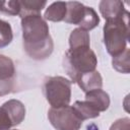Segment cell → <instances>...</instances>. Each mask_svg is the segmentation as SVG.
<instances>
[{"label":"cell","mask_w":130,"mask_h":130,"mask_svg":"<svg viewBox=\"0 0 130 130\" xmlns=\"http://www.w3.org/2000/svg\"><path fill=\"white\" fill-rule=\"evenodd\" d=\"M98 59L90 47L69 49L63 59V67L74 83L81 74L94 71Z\"/></svg>","instance_id":"obj_3"},{"label":"cell","mask_w":130,"mask_h":130,"mask_svg":"<svg viewBox=\"0 0 130 130\" xmlns=\"http://www.w3.org/2000/svg\"><path fill=\"white\" fill-rule=\"evenodd\" d=\"M15 67L13 61L0 54V96L6 95L14 89Z\"/></svg>","instance_id":"obj_6"},{"label":"cell","mask_w":130,"mask_h":130,"mask_svg":"<svg viewBox=\"0 0 130 130\" xmlns=\"http://www.w3.org/2000/svg\"><path fill=\"white\" fill-rule=\"evenodd\" d=\"M73 111L75 112V114L77 115V117L83 122L84 120L87 119H93L100 116V112H98L95 110V108L93 106H91L88 102L86 101H76L73 106H71Z\"/></svg>","instance_id":"obj_13"},{"label":"cell","mask_w":130,"mask_h":130,"mask_svg":"<svg viewBox=\"0 0 130 130\" xmlns=\"http://www.w3.org/2000/svg\"><path fill=\"white\" fill-rule=\"evenodd\" d=\"M0 12L7 15H11V16L19 15L20 13L19 1H16V0L0 1Z\"/></svg>","instance_id":"obj_19"},{"label":"cell","mask_w":130,"mask_h":130,"mask_svg":"<svg viewBox=\"0 0 130 130\" xmlns=\"http://www.w3.org/2000/svg\"><path fill=\"white\" fill-rule=\"evenodd\" d=\"M129 56H130V50L128 48H126V50L113 57L112 59V65H113V68L120 72V73H125V74H128L130 72V62H129Z\"/></svg>","instance_id":"obj_17"},{"label":"cell","mask_w":130,"mask_h":130,"mask_svg":"<svg viewBox=\"0 0 130 130\" xmlns=\"http://www.w3.org/2000/svg\"><path fill=\"white\" fill-rule=\"evenodd\" d=\"M78 84V86L84 91H90L93 89H99L102 88L103 86V77L101 75V73L96 70L91 71V72H87L84 74H81L77 79L76 82Z\"/></svg>","instance_id":"obj_8"},{"label":"cell","mask_w":130,"mask_h":130,"mask_svg":"<svg viewBox=\"0 0 130 130\" xmlns=\"http://www.w3.org/2000/svg\"><path fill=\"white\" fill-rule=\"evenodd\" d=\"M21 18L23 49L34 60H45L51 56L54 43L49 25L41 14H28Z\"/></svg>","instance_id":"obj_1"},{"label":"cell","mask_w":130,"mask_h":130,"mask_svg":"<svg viewBox=\"0 0 130 130\" xmlns=\"http://www.w3.org/2000/svg\"><path fill=\"white\" fill-rule=\"evenodd\" d=\"M8 112L13 126L19 125L25 118V107L18 100H9L2 105Z\"/></svg>","instance_id":"obj_10"},{"label":"cell","mask_w":130,"mask_h":130,"mask_svg":"<svg viewBox=\"0 0 130 130\" xmlns=\"http://www.w3.org/2000/svg\"><path fill=\"white\" fill-rule=\"evenodd\" d=\"M48 119L56 130H79L82 125L71 106L51 108L48 111Z\"/></svg>","instance_id":"obj_5"},{"label":"cell","mask_w":130,"mask_h":130,"mask_svg":"<svg viewBox=\"0 0 130 130\" xmlns=\"http://www.w3.org/2000/svg\"><path fill=\"white\" fill-rule=\"evenodd\" d=\"M13 127L11 118L3 106L0 107V130H9Z\"/></svg>","instance_id":"obj_20"},{"label":"cell","mask_w":130,"mask_h":130,"mask_svg":"<svg viewBox=\"0 0 130 130\" xmlns=\"http://www.w3.org/2000/svg\"><path fill=\"white\" fill-rule=\"evenodd\" d=\"M100 23V17L98 15V13L95 12V10L92 7H88L85 6V11H84V15L82 17L81 22L79 23V27L88 31L93 29L94 27H96Z\"/></svg>","instance_id":"obj_16"},{"label":"cell","mask_w":130,"mask_h":130,"mask_svg":"<svg viewBox=\"0 0 130 130\" xmlns=\"http://www.w3.org/2000/svg\"><path fill=\"white\" fill-rule=\"evenodd\" d=\"M90 38L88 31L77 27L73 29L69 36V46L70 49L81 48V47H90Z\"/></svg>","instance_id":"obj_14"},{"label":"cell","mask_w":130,"mask_h":130,"mask_svg":"<svg viewBox=\"0 0 130 130\" xmlns=\"http://www.w3.org/2000/svg\"><path fill=\"white\" fill-rule=\"evenodd\" d=\"M66 2L57 1L49 5L44 13V19L54 22L63 21L66 15Z\"/></svg>","instance_id":"obj_12"},{"label":"cell","mask_w":130,"mask_h":130,"mask_svg":"<svg viewBox=\"0 0 130 130\" xmlns=\"http://www.w3.org/2000/svg\"><path fill=\"white\" fill-rule=\"evenodd\" d=\"M85 101L95 108L98 112H105L110 106V95L102 88L85 92Z\"/></svg>","instance_id":"obj_9"},{"label":"cell","mask_w":130,"mask_h":130,"mask_svg":"<svg viewBox=\"0 0 130 130\" xmlns=\"http://www.w3.org/2000/svg\"><path fill=\"white\" fill-rule=\"evenodd\" d=\"M109 130H130V119L128 117L115 121Z\"/></svg>","instance_id":"obj_21"},{"label":"cell","mask_w":130,"mask_h":130,"mask_svg":"<svg viewBox=\"0 0 130 130\" xmlns=\"http://www.w3.org/2000/svg\"><path fill=\"white\" fill-rule=\"evenodd\" d=\"M13 39V31L9 22L0 19V49L8 46Z\"/></svg>","instance_id":"obj_18"},{"label":"cell","mask_w":130,"mask_h":130,"mask_svg":"<svg viewBox=\"0 0 130 130\" xmlns=\"http://www.w3.org/2000/svg\"><path fill=\"white\" fill-rule=\"evenodd\" d=\"M19 4H20L19 16L22 17L28 14H41V11L47 5V1L22 0V1H19Z\"/></svg>","instance_id":"obj_15"},{"label":"cell","mask_w":130,"mask_h":130,"mask_svg":"<svg viewBox=\"0 0 130 130\" xmlns=\"http://www.w3.org/2000/svg\"><path fill=\"white\" fill-rule=\"evenodd\" d=\"M66 8H67L66 15L63 21H65L66 23L79 25L84 15L85 6L80 2L71 1V2H66Z\"/></svg>","instance_id":"obj_11"},{"label":"cell","mask_w":130,"mask_h":130,"mask_svg":"<svg viewBox=\"0 0 130 130\" xmlns=\"http://www.w3.org/2000/svg\"><path fill=\"white\" fill-rule=\"evenodd\" d=\"M99 8L106 21L119 18L127 11L124 7V3L119 0H103L100 2Z\"/></svg>","instance_id":"obj_7"},{"label":"cell","mask_w":130,"mask_h":130,"mask_svg":"<svg viewBox=\"0 0 130 130\" xmlns=\"http://www.w3.org/2000/svg\"><path fill=\"white\" fill-rule=\"evenodd\" d=\"M71 81L63 76H50L44 81V94L51 108L69 106L71 100Z\"/></svg>","instance_id":"obj_4"},{"label":"cell","mask_w":130,"mask_h":130,"mask_svg":"<svg viewBox=\"0 0 130 130\" xmlns=\"http://www.w3.org/2000/svg\"><path fill=\"white\" fill-rule=\"evenodd\" d=\"M103 30L107 52L113 57L123 53L129 41V12L126 11L119 18L107 20Z\"/></svg>","instance_id":"obj_2"}]
</instances>
